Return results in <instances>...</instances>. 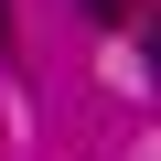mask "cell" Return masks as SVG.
I'll use <instances>...</instances> for the list:
<instances>
[{
	"mask_svg": "<svg viewBox=\"0 0 161 161\" xmlns=\"http://www.w3.org/2000/svg\"><path fill=\"white\" fill-rule=\"evenodd\" d=\"M86 11H97V22H118V11H129V0H86Z\"/></svg>",
	"mask_w": 161,
	"mask_h": 161,
	"instance_id": "1",
	"label": "cell"
},
{
	"mask_svg": "<svg viewBox=\"0 0 161 161\" xmlns=\"http://www.w3.org/2000/svg\"><path fill=\"white\" fill-rule=\"evenodd\" d=\"M0 32H11V0H0Z\"/></svg>",
	"mask_w": 161,
	"mask_h": 161,
	"instance_id": "2",
	"label": "cell"
}]
</instances>
